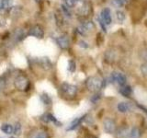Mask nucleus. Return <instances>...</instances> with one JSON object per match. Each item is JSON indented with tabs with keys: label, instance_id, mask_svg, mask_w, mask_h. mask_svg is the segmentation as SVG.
Returning <instances> with one entry per match:
<instances>
[{
	"label": "nucleus",
	"instance_id": "nucleus-1",
	"mask_svg": "<svg viewBox=\"0 0 147 138\" xmlns=\"http://www.w3.org/2000/svg\"><path fill=\"white\" fill-rule=\"evenodd\" d=\"M86 86L89 91L98 92L105 86V81L98 76H93L86 79Z\"/></svg>",
	"mask_w": 147,
	"mask_h": 138
},
{
	"label": "nucleus",
	"instance_id": "nucleus-2",
	"mask_svg": "<svg viewBox=\"0 0 147 138\" xmlns=\"http://www.w3.org/2000/svg\"><path fill=\"white\" fill-rule=\"evenodd\" d=\"M60 89L64 96L71 97V98L75 97L77 93V87L72 84H69V83H63Z\"/></svg>",
	"mask_w": 147,
	"mask_h": 138
},
{
	"label": "nucleus",
	"instance_id": "nucleus-3",
	"mask_svg": "<svg viewBox=\"0 0 147 138\" xmlns=\"http://www.w3.org/2000/svg\"><path fill=\"white\" fill-rule=\"evenodd\" d=\"M110 80L113 83H117L118 85L121 87L126 84V76L119 72H112L110 75Z\"/></svg>",
	"mask_w": 147,
	"mask_h": 138
},
{
	"label": "nucleus",
	"instance_id": "nucleus-4",
	"mask_svg": "<svg viewBox=\"0 0 147 138\" xmlns=\"http://www.w3.org/2000/svg\"><path fill=\"white\" fill-rule=\"evenodd\" d=\"M14 85L18 90H24L29 86V81H28L27 77L24 76H18L16 77L15 81H14Z\"/></svg>",
	"mask_w": 147,
	"mask_h": 138
},
{
	"label": "nucleus",
	"instance_id": "nucleus-5",
	"mask_svg": "<svg viewBox=\"0 0 147 138\" xmlns=\"http://www.w3.org/2000/svg\"><path fill=\"white\" fill-rule=\"evenodd\" d=\"M79 3H80V6L78 7V14L82 17L88 16L91 11V5L89 4V2L80 0Z\"/></svg>",
	"mask_w": 147,
	"mask_h": 138
},
{
	"label": "nucleus",
	"instance_id": "nucleus-6",
	"mask_svg": "<svg viewBox=\"0 0 147 138\" xmlns=\"http://www.w3.org/2000/svg\"><path fill=\"white\" fill-rule=\"evenodd\" d=\"M28 34H29L30 36L35 37V38H37V39H42L43 36H44V31H43L42 28H41V26L35 25L30 30Z\"/></svg>",
	"mask_w": 147,
	"mask_h": 138
},
{
	"label": "nucleus",
	"instance_id": "nucleus-7",
	"mask_svg": "<svg viewBox=\"0 0 147 138\" xmlns=\"http://www.w3.org/2000/svg\"><path fill=\"white\" fill-rule=\"evenodd\" d=\"M100 20L103 21L105 25H109L112 21L111 18V12H110V9L106 7L102 9V11L100 13Z\"/></svg>",
	"mask_w": 147,
	"mask_h": 138
},
{
	"label": "nucleus",
	"instance_id": "nucleus-8",
	"mask_svg": "<svg viewBox=\"0 0 147 138\" xmlns=\"http://www.w3.org/2000/svg\"><path fill=\"white\" fill-rule=\"evenodd\" d=\"M56 43L59 47L63 50H66L69 48V46H70V41H69V38L67 35L59 36L56 39Z\"/></svg>",
	"mask_w": 147,
	"mask_h": 138
},
{
	"label": "nucleus",
	"instance_id": "nucleus-9",
	"mask_svg": "<svg viewBox=\"0 0 147 138\" xmlns=\"http://www.w3.org/2000/svg\"><path fill=\"white\" fill-rule=\"evenodd\" d=\"M104 130L108 133H112L116 131V124L113 120L106 119L104 121Z\"/></svg>",
	"mask_w": 147,
	"mask_h": 138
},
{
	"label": "nucleus",
	"instance_id": "nucleus-10",
	"mask_svg": "<svg viewBox=\"0 0 147 138\" xmlns=\"http://www.w3.org/2000/svg\"><path fill=\"white\" fill-rule=\"evenodd\" d=\"M86 115H84L83 117L76 118V119L74 120V121L70 123V125H69V126L67 127L66 130H67V131H73V130H75V129H76V128L81 124V122L86 119Z\"/></svg>",
	"mask_w": 147,
	"mask_h": 138
},
{
	"label": "nucleus",
	"instance_id": "nucleus-11",
	"mask_svg": "<svg viewBox=\"0 0 147 138\" xmlns=\"http://www.w3.org/2000/svg\"><path fill=\"white\" fill-rule=\"evenodd\" d=\"M38 63H39V64H40L41 67L46 69V70H48V69H50L51 67H52V63H51L49 58H47V57L40 58L38 60Z\"/></svg>",
	"mask_w": 147,
	"mask_h": 138
},
{
	"label": "nucleus",
	"instance_id": "nucleus-12",
	"mask_svg": "<svg viewBox=\"0 0 147 138\" xmlns=\"http://www.w3.org/2000/svg\"><path fill=\"white\" fill-rule=\"evenodd\" d=\"M119 93H121L122 96L124 97H130L131 94L132 93V90H131V87L130 86H122L121 89H119Z\"/></svg>",
	"mask_w": 147,
	"mask_h": 138
},
{
	"label": "nucleus",
	"instance_id": "nucleus-13",
	"mask_svg": "<svg viewBox=\"0 0 147 138\" xmlns=\"http://www.w3.org/2000/svg\"><path fill=\"white\" fill-rule=\"evenodd\" d=\"M1 130H2L3 133H7V135H11V133L14 132V127L11 125V124L6 123V124H3V125H2Z\"/></svg>",
	"mask_w": 147,
	"mask_h": 138
},
{
	"label": "nucleus",
	"instance_id": "nucleus-14",
	"mask_svg": "<svg viewBox=\"0 0 147 138\" xmlns=\"http://www.w3.org/2000/svg\"><path fill=\"white\" fill-rule=\"evenodd\" d=\"M81 27L83 28V29H84L85 31H86V30H94V29H95V24L93 23V21L88 20V21H86V22L83 23Z\"/></svg>",
	"mask_w": 147,
	"mask_h": 138
},
{
	"label": "nucleus",
	"instance_id": "nucleus-15",
	"mask_svg": "<svg viewBox=\"0 0 147 138\" xmlns=\"http://www.w3.org/2000/svg\"><path fill=\"white\" fill-rule=\"evenodd\" d=\"M130 135V133H128V130L126 128H121L118 131L117 137L118 138H127Z\"/></svg>",
	"mask_w": 147,
	"mask_h": 138
},
{
	"label": "nucleus",
	"instance_id": "nucleus-16",
	"mask_svg": "<svg viewBox=\"0 0 147 138\" xmlns=\"http://www.w3.org/2000/svg\"><path fill=\"white\" fill-rule=\"evenodd\" d=\"M117 108L119 112L124 113V112H127L129 110V105L125 102H119L117 106Z\"/></svg>",
	"mask_w": 147,
	"mask_h": 138
},
{
	"label": "nucleus",
	"instance_id": "nucleus-17",
	"mask_svg": "<svg viewBox=\"0 0 147 138\" xmlns=\"http://www.w3.org/2000/svg\"><path fill=\"white\" fill-rule=\"evenodd\" d=\"M141 135L140 130L137 127H134L131 129V131L130 132V135H129V137L130 138H139Z\"/></svg>",
	"mask_w": 147,
	"mask_h": 138
},
{
	"label": "nucleus",
	"instance_id": "nucleus-18",
	"mask_svg": "<svg viewBox=\"0 0 147 138\" xmlns=\"http://www.w3.org/2000/svg\"><path fill=\"white\" fill-rule=\"evenodd\" d=\"M40 100L42 101V103L45 104V105H49V104L52 103V99H51V97L48 94H46V93L41 94Z\"/></svg>",
	"mask_w": 147,
	"mask_h": 138
},
{
	"label": "nucleus",
	"instance_id": "nucleus-19",
	"mask_svg": "<svg viewBox=\"0 0 147 138\" xmlns=\"http://www.w3.org/2000/svg\"><path fill=\"white\" fill-rule=\"evenodd\" d=\"M80 0H64V3H65V6L68 7L69 8L75 7L77 6L78 3H79Z\"/></svg>",
	"mask_w": 147,
	"mask_h": 138
},
{
	"label": "nucleus",
	"instance_id": "nucleus-20",
	"mask_svg": "<svg viewBox=\"0 0 147 138\" xmlns=\"http://www.w3.org/2000/svg\"><path fill=\"white\" fill-rule=\"evenodd\" d=\"M32 138H49V135H48V133L44 131H39L32 135Z\"/></svg>",
	"mask_w": 147,
	"mask_h": 138
},
{
	"label": "nucleus",
	"instance_id": "nucleus-21",
	"mask_svg": "<svg viewBox=\"0 0 147 138\" xmlns=\"http://www.w3.org/2000/svg\"><path fill=\"white\" fill-rule=\"evenodd\" d=\"M68 71L70 72V73H74L76 71V62L74 61V60H69L68 61Z\"/></svg>",
	"mask_w": 147,
	"mask_h": 138
},
{
	"label": "nucleus",
	"instance_id": "nucleus-22",
	"mask_svg": "<svg viewBox=\"0 0 147 138\" xmlns=\"http://www.w3.org/2000/svg\"><path fill=\"white\" fill-rule=\"evenodd\" d=\"M116 16H117V20L119 22H123L124 20H125V14H124L123 11L121 10H118L117 13H116Z\"/></svg>",
	"mask_w": 147,
	"mask_h": 138
},
{
	"label": "nucleus",
	"instance_id": "nucleus-23",
	"mask_svg": "<svg viewBox=\"0 0 147 138\" xmlns=\"http://www.w3.org/2000/svg\"><path fill=\"white\" fill-rule=\"evenodd\" d=\"M111 4L113 5L115 7H117V8L122 7L124 6V3H123L122 0H112Z\"/></svg>",
	"mask_w": 147,
	"mask_h": 138
},
{
	"label": "nucleus",
	"instance_id": "nucleus-24",
	"mask_svg": "<svg viewBox=\"0 0 147 138\" xmlns=\"http://www.w3.org/2000/svg\"><path fill=\"white\" fill-rule=\"evenodd\" d=\"M14 0H3V8H10Z\"/></svg>",
	"mask_w": 147,
	"mask_h": 138
},
{
	"label": "nucleus",
	"instance_id": "nucleus-25",
	"mask_svg": "<svg viewBox=\"0 0 147 138\" xmlns=\"http://www.w3.org/2000/svg\"><path fill=\"white\" fill-rule=\"evenodd\" d=\"M13 133H15V135H18L21 133V125H20V122H17L15 124V127H14V132Z\"/></svg>",
	"mask_w": 147,
	"mask_h": 138
},
{
	"label": "nucleus",
	"instance_id": "nucleus-26",
	"mask_svg": "<svg viewBox=\"0 0 147 138\" xmlns=\"http://www.w3.org/2000/svg\"><path fill=\"white\" fill-rule=\"evenodd\" d=\"M140 69H141V72H142V75H144V76H147V62L142 64Z\"/></svg>",
	"mask_w": 147,
	"mask_h": 138
},
{
	"label": "nucleus",
	"instance_id": "nucleus-27",
	"mask_svg": "<svg viewBox=\"0 0 147 138\" xmlns=\"http://www.w3.org/2000/svg\"><path fill=\"white\" fill-rule=\"evenodd\" d=\"M100 94H96V95H94L93 97H92V98H91V101H92V103H96V102H98V101L100 99Z\"/></svg>",
	"mask_w": 147,
	"mask_h": 138
},
{
	"label": "nucleus",
	"instance_id": "nucleus-28",
	"mask_svg": "<svg viewBox=\"0 0 147 138\" xmlns=\"http://www.w3.org/2000/svg\"><path fill=\"white\" fill-rule=\"evenodd\" d=\"M62 9L63 13L65 14V16H68V17H71V13L69 11V7H66V6H62Z\"/></svg>",
	"mask_w": 147,
	"mask_h": 138
},
{
	"label": "nucleus",
	"instance_id": "nucleus-29",
	"mask_svg": "<svg viewBox=\"0 0 147 138\" xmlns=\"http://www.w3.org/2000/svg\"><path fill=\"white\" fill-rule=\"evenodd\" d=\"M40 120H41V121H42L43 122H50V121H49V117H48V113L43 114L42 116L40 117Z\"/></svg>",
	"mask_w": 147,
	"mask_h": 138
},
{
	"label": "nucleus",
	"instance_id": "nucleus-30",
	"mask_svg": "<svg viewBox=\"0 0 147 138\" xmlns=\"http://www.w3.org/2000/svg\"><path fill=\"white\" fill-rule=\"evenodd\" d=\"M78 44H79V46L82 48H88V45H87V43L85 41H80L79 43H78Z\"/></svg>",
	"mask_w": 147,
	"mask_h": 138
},
{
	"label": "nucleus",
	"instance_id": "nucleus-31",
	"mask_svg": "<svg viewBox=\"0 0 147 138\" xmlns=\"http://www.w3.org/2000/svg\"><path fill=\"white\" fill-rule=\"evenodd\" d=\"M141 54H142V58L144 59V60H146V61H147V50L142 51Z\"/></svg>",
	"mask_w": 147,
	"mask_h": 138
},
{
	"label": "nucleus",
	"instance_id": "nucleus-32",
	"mask_svg": "<svg viewBox=\"0 0 147 138\" xmlns=\"http://www.w3.org/2000/svg\"><path fill=\"white\" fill-rule=\"evenodd\" d=\"M4 25H6V20L2 16H0V26H4Z\"/></svg>",
	"mask_w": 147,
	"mask_h": 138
},
{
	"label": "nucleus",
	"instance_id": "nucleus-33",
	"mask_svg": "<svg viewBox=\"0 0 147 138\" xmlns=\"http://www.w3.org/2000/svg\"><path fill=\"white\" fill-rule=\"evenodd\" d=\"M138 107H139L141 110H144V112L147 114V109H145L144 107V106H141V105H138Z\"/></svg>",
	"mask_w": 147,
	"mask_h": 138
},
{
	"label": "nucleus",
	"instance_id": "nucleus-34",
	"mask_svg": "<svg viewBox=\"0 0 147 138\" xmlns=\"http://www.w3.org/2000/svg\"><path fill=\"white\" fill-rule=\"evenodd\" d=\"M4 87V81L2 79H0V90Z\"/></svg>",
	"mask_w": 147,
	"mask_h": 138
},
{
	"label": "nucleus",
	"instance_id": "nucleus-35",
	"mask_svg": "<svg viewBox=\"0 0 147 138\" xmlns=\"http://www.w3.org/2000/svg\"><path fill=\"white\" fill-rule=\"evenodd\" d=\"M3 9V0H0V10Z\"/></svg>",
	"mask_w": 147,
	"mask_h": 138
},
{
	"label": "nucleus",
	"instance_id": "nucleus-36",
	"mask_svg": "<svg viewBox=\"0 0 147 138\" xmlns=\"http://www.w3.org/2000/svg\"><path fill=\"white\" fill-rule=\"evenodd\" d=\"M122 1H123L124 5H126V4H128L129 2H130V0H122Z\"/></svg>",
	"mask_w": 147,
	"mask_h": 138
},
{
	"label": "nucleus",
	"instance_id": "nucleus-37",
	"mask_svg": "<svg viewBox=\"0 0 147 138\" xmlns=\"http://www.w3.org/2000/svg\"><path fill=\"white\" fill-rule=\"evenodd\" d=\"M9 138H16L15 136H11V137H9Z\"/></svg>",
	"mask_w": 147,
	"mask_h": 138
},
{
	"label": "nucleus",
	"instance_id": "nucleus-38",
	"mask_svg": "<svg viewBox=\"0 0 147 138\" xmlns=\"http://www.w3.org/2000/svg\"><path fill=\"white\" fill-rule=\"evenodd\" d=\"M0 138H3V137H0Z\"/></svg>",
	"mask_w": 147,
	"mask_h": 138
}]
</instances>
